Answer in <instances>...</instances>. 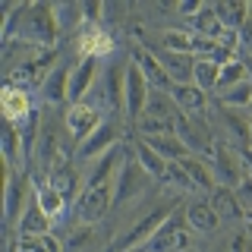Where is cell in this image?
Returning a JSON list of instances; mask_svg holds the SVG:
<instances>
[{"label": "cell", "instance_id": "obj_1", "mask_svg": "<svg viewBox=\"0 0 252 252\" xmlns=\"http://www.w3.org/2000/svg\"><path fill=\"white\" fill-rule=\"evenodd\" d=\"M110 211H114V183H101V186H85L82 195L73 202L69 211V227L79 224H101Z\"/></svg>", "mask_w": 252, "mask_h": 252}, {"label": "cell", "instance_id": "obj_2", "mask_svg": "<svg viewBox=\"0 0 252 252\" xmlns=\"http://www.w3.org/2000/svg\"><path fill=\"white\" fill-rule=\"evenodd\" d=\"M170 205H161V208H155V211H148V215H142L132 227H126V230H120L114 236V240L104 246V252H136L142 249L148 240L158 233V227L164 224V220L170 218Z\"/></svg>", "mask_w": 252, "mask_h": 252}, {"label": "cell", "instance_id": "obj_3", "mask_svg": "<svg viewBox=\"0 0 252 252\" xmlns=\"http://www.w3.org/2000/svg\"><path fill=\"white\" fill-rule=\"evenodd\" d=\"M192 249V230L186 220V208H173L170 218L158 227V233L136 252H186Z\"/></svg>", "mask_w": 252, "mask_h": 252}, {"label": "cell", "instance_id": "obj_4", "mask_svg": "<svg viewBox=\"0 0 252 252\" xmlns=\"http://www.w3.org/2000/svg\"><path fill=\"white\" fill-rule=\"evenodd\" d=\"M173 132L180 136V142L192 152V158H205V161H211V155H215V132H211L208 126V117H189L180 110V117L173 120Z\"/></svg>", "mask_w": 252, "mask_h": 252}, {"label": "cell", "instance_id": "obj_5", "mask_svg": "<svg viewBox=\"0 0 252 252\" xmlns=\"http://www.w3.org/2000/svg\"><path fill=\"white\" fill-rule=\"evenodd\" d=\"M148 183H152V177H148V170L136 161V155H132V148H129L123 167L117 170V177H114V211L123 208V205H129L132 199H139L148 189Z\"/></svg>", "mask_w": 252, "mask_h": 252}, {"label": "cell", "instance_id": "obj_6", "mask_svg": "<svg viewBox=\"0 0 252 252\" xmlns=\"http://www.w3.org/2000/svg\"><path fill=\"white\" fill-rule=\"evenodd\" d=\"M117 145H123V132H120V120L114 117V120H104L89 139L76 145V161L79 164H94L98 158H104L110 148H117Z\"/></svg>", "mask_w": 252, "mask_h": 252}, {"label": "cell", "instance_id": "obj_7", "mask_svg": "<svg viewBox=\"0 0 252 252\" xmlns=\"http://www.w3.org/2000/svg\"><path fill=\"white\" fill-rule=\"evenodd\" d=\"M126 69H129V63L110 60V63H104V69L98 76L101 94H104V107L110 114H123V107H126Z\"/></svg>", "mask_w": 252, "mask_h": 252}, {"label": "cell", "instance_id": "obj_8", "mask_svg": "<svg viewBox=\"0 0 252 252\" xmlns=\"http://www.w3.org/2000/svg\"><path fill=\"white\" fill-rule=\"evenodd\" d=\"M211 170H215L218 186H227V189H236L243 180H246V167H243L240 148L227 145V142H218V145H215V155H211Z\"/></svg>", "mask_w": 252, "mask_h": 252}, {"label": "cell", "instance_id": "obj_9", "mask_svg": "<svg viewBox=\"0 0 252 252\" xmlns=\"http://www.w3.org/2000/svg\"><path fill=\"white\" fill-rule=\"evenodd\" d=\"M101 123H104V114L94 104H89V101H82V104H69L66 117H63V132L69 136L73 145H79V142H85Z\"/></svg>", "mask_w": 252, "mask_h": 252}, {"label": "cell", "instance_id": "obj_10", "mask_svg": "<svg viewBox=\"0 0 252 252\" xmlns=\"http://www.w3.org/2000/svg\"><path fill=\"white\" fill-rule=\"evenodd\" d=\"M57 66V51H41L38 57H32L29 63H22L19 69H13L10 76H6V82H13V85H22V89H29V92H41V85H44V79L51 76V69Z\"/></svg>", "mask_w": 252, "mask_h": 252}, {"label": "cell", "instance_id": "obj_11", "mask_svg": "<svg viewBox=\"0 0 252 252\" xmlns=\"http://www.w3.org/2000/svg\"><path fill=\"white\" fill-rule=\"evenodd\" d=\"M101 69L104 66H101L98 57H79V63L73 66V73H69V104H82L89 98V92L94 89Z\"/></svg>", "mask_w": 252, "mask_h": 252}, {"label": "cell", "instance_id": "obj_12", "mask_svg": "<svg viewBox=\"0 0 252 252\" xmlns=\"http://www.w3.org/2000/svg\"><path fill=\"white\" fill-rule=\"evenodd\" d=\"M132 66H139V73L145 76V82L152 85L155 92H173V82H170V76H167V69L161 66V60L155 57V51L152 47H132Z\"/></svg>", "mask_w": 252, "mask_h": 252}, {"label": "cell", "instance_id": "obj_13", "mask_svg": "<svg viewBox=\"0 0 252 252\" xmlns=\"http://www.w3.org/2000/svg\"><path fill=\"white\" fill-rule=\"evenodd\" d=\"M0 110H3V120H6V123H16V126H19V123L32 114V110H35L32 92L22 89V85L6 82L3 92H0Z\"/></svg>", "mask_w": 252, "mask_h": 252}, {"label": "cell", "instance_id": "obj_14", "mask_svg": "<svg viewBox=\"0 0 252 252\" xmlns=\"http://www.w3.org/2000/svg\"><path fill=\"white\" fill-rule=\"evenodd\" d=\"M148 94H152V85L145 82V76L139 73V66L126 69V107L123 114L129 117V123H136L142 114H145V104H148Z\"/></svg>", "mask_w": 252, "mask_h": 252}, {"label": "cell", "instance_id": "obj_15", "mask_svg": "<svg viewBox=\"0 0 252 252\" xmlns=\"http://www.w3.org/2000/svg\"><path fill=\"white\" fill-rule=\"evenodd\" d=\"M76 47L82 57H107V54H114V38H110V32L104 29V22L101 26H82L76 32Z\"/></svg>", "mask_w": 252, "mask_h": 252}, {"label": "cell", "instance_id": "obj_16", "mask_svg": "<svg viewBox=\"0 0 252 252\" xmlns=\"http://www.w3.org/2000/svg\"><path fill=\"white\" fill-rule=\"evenodd\" d=\"M32 183H35V189H32V199L41 205V211L54 220V224H57L60 218L69 215V202L63 199V192H57V189L47 183L44 177H32Z\"/></svg>", "mask_w": 252, "mask_h": 252}, {"label": "cell", "instance_id": "obj_17", "mask_svg": "<svg viewBox=\"0 0 252 252\" xmlns=\"http://www.w3.org/2000/svg\"><path fill=\"white\" fill-rule=\"evenodd\" d=\"M155 57L161 60L164 69H167V76H170L173 85H192V73H195V57H192V54H173V51L158 47Z\"/></svg>", "mask_w": 252, "mask_h": 252}, {"label": "cell", "instance_id": "obj_18", "mask_svg": "<svg viewBox=\"0 0 252 252\" xmlns=\"http://www.w3.org/2000/svg\"><path fill=\"white\" fill-rule=\"evenodd\" d=\"M69 73H73V66H66V63H57V66L51 69V76L44 79L41 92H38L44 104L60 107V104L69 101Z\"/></svg>", "mask_w": 252, "mask_h": 252}, {"label": "cell", "instance_id": "obj_19", "mask_svg": "<svg viewBox=\"0 0 252 252\" xmlns=\"http://www.w3.org/2000/svg\"><path fill=\"white\" fill-rule=\"evenodd\" d=\"M186 220H189V230H192V233H202V236L218 233V227H220V218H218V211L211 208L208 199L189 202L186 205Z\"/></svg>", "mask_w": 252, "mask_h": 252}, {"label": "cell", "instance_id": "obj_20", "mask_svg": "<svg viewBox=\"0 0 252 252\" xmlns=\"http://www.w3.org/2000/svg\"><path fill=\"white\" fill-rule=\"evenodd\" d=\"M170 98L177 101V107L189 117H208V110H211V98L199 85H173Z\"/></svg>", "mask_w": 252, "mask_h": 252}, {"label": "cell", "instance_id": "obj_21", "mask_svg": "<svg viewBox=\"0 0 252 252\" xmlns=\"http://www.w3.org/2000/svg\"><path fill=\"white\" fill-rule=\"evenodd\" d=\"M47 183H51L57 192H63V199H79L82 195V180H79V170H76V161L73 164H60V167L51 170V177H47Z\"/></svg>", "mask_w": 252, "mask_h": 252}, {"label": "cell", "instance_id": "obj_22", "mask_svg": "<svg viewBox=\"0 0 252 252\" xmlns=\"http://www.w3.org/2000/svg\"><path fill=\"white\" fill-rule=\"evenodd\" d=\"M51 230H54V220L41 211V205L32 199L29 208H26V215H22L19 224H16V233H19V236H47Z\"/></svg>", "mask_w": 252, "mask_h": 252}, {"label": "cell", "instance_id": "obj_23", "mask_svg": "<svg viewBox=\"0 0 252 252\" xmlns=\"http://www.w3.org/2000/svg\"><path fill=\"white\" fill-rule=\"evenodd\" d=\"M152 152H158L167 164H177V161H186V158H192V152L180 142L177 132H170V136H155V139H142Z\"/></svg>", "mask_w": 252, "mask_h": 252}, {"label": "cell", "instance_id": "obj_24", "mask_svg": "<svg viewBox=\"0 0 252 252\" xmlns=\"http://www.w3.org/2000/svg\"><path fill=\"white\" fill-rule=\"evenodd\" d=\"M205 199L211 202V208L218 211V218H220V220H243V218H246V211L240 208V202H236L233 189H227V186H218L215 192L205 195Z\"/></svg>", "mask_w": 252, "mask_h": 252}, {"label": "cell", "instance_id": "obj_25", "mask_svg": "<svg viewBox=\"0 0 252 252\" xmlns=\"http://www.w3.org/2000/svg\"><path fill=\"white\" fill-rule=\"evenodd\" d=\"M183 164V170L192 177V183L199 192L205 195H211L218 189V180H215V170H211V161H202V158H186V161H180Z\"/></svg>", "mask_w": 252, "mask_h": 252}, {"label": "cell", "instance_id": "obj_26", "mask_svg": "<svg viewBox=\"0 0 252 252\" xmlns=\"http://www.w3.org/2000/svg\"><path fill=\"white\" fill-rule=\"evenodd\" d=\"M101 240H98V227L94 224H79L69 227V240L63 243L66 252H98Z\"/></svg>", "mask_w": 252, "mask_h": 252}, {"label": "cell", "instance_id": "obj_27", "mask_svg": "<svg viewBox=\"0 0 252 252\" xmlns=\"http://www.w3.org/2000/svg\"><path fill=\"white\" fill-rule=\"evenodd\" d=\"M220 79V66L208 57H195V73H192V85H199L205 94H215Z\"/></svg>", "mask_w": 252, "mask_h": 252}, {"label": "cell", "instance_id": "obj_28", "mask_svg": "<svg viewBox=\"0 0 252 252\" xmlns=\"http://www.w3.org/2000/svg\"><path fill=\"white\" fill-rule=\"evenodd\" d=\"M132 155H136V161L148 170V177H152V180H161V177H164V170H167V161H164L158 152H152V148H148L142 139L132 142Z\"/></svg>", "mask_w": 252, "mask_h": 252}, {"label": "cell", "instance_id": "obj_29", "mask_svg": "<svg viewBox=\"0 0 252 252\" xmlns=\"http://www.w3.org/2000/svg\"><path fill=\"white\" fill-rule=\"evenodd\" d=\"M215 13H218V19L224 22L230 32H240L243 26H246V19H249V6L246 3H233V0H227V3H215Z\"/></svg>", "mask_w": 252, "mask_h": 252}, {"label": "cell", "instance_id": "obj_30", "mask_svg": "<svg viewBox=\"0 0 252 252\" xmlns=\"http://www.w3.org/2000/svg\"><path fill=\"white\" fill-rule=\"evenodd\" d=\"M246 79H249V73H246V63H243L240 57L230 60V63H224V66H220V79H218V89H215V94L230 92V89H236L240 82H246Z\"/></svg>", "mask_w": 252, "mask_h": 252}, {"label": "cell", "instance_id": "obj_31", "mask_svg": "<svg viewBox=\"0 0 252 252\" xmlns=\"http://www.w3.org/2000/svg\"><path fill=\"white\" fill-rule=\"evenodd\" d=\"M218 101L224 107H230V110H249V104H252V79L240 82L236 89L224 92V94H218Z\"/></svg>", "mask_w": 252, "mask_h": 252}, {"label": "cell", "instance_id": "obj_32", "mask_svg": "<svg viewBox=\"0 0 252 252\" xmlns=\"http://www.w3.org/2000/svg\"><path fill=\"white\" fill-rule=\"evenodd\" d=\"M54 16H57L60 32H69V29H76V26H85L82 3H54Z\"/></svg>", "mask_w": 252, "mask_h": 252}, {"label": "cell", "instance_id": "obj_33", "mask_svg": "<svg viewBox=\"0 0 252 252\" xmlns=\"http://www.w3.org/2000/svg\"><path fill=\"white\" fill-rule=\"evenodd\" d=\"M164 183H167L170 189H183V192H199V189H195V183H192V177H189V173L183 170V164H167V170H164Z\"/></svg>", "mask_w": 252, "mask_h": 252}, {"label": "cell", "instance_id": "obj_34", "mask_svg": "<svg viewBox=\"0 0 252 252\" xmlns=\"http://www.w3.org/2000/svg\"><path fill=\"white\" fill-rule=\"evenodd\" d=\"M233 195H236V202H240V208L249 215V211H252V177H249V173H246V180L233 189Z\"/></svg>", "mask_w": 252, "mask_h": 252}, {"label": "cell", "instance_id": "obj_35", "mask_svg": "<svg viewBox=\"0 0 252 252\" xmlns=\"http://www.w3.org/2000/svg\"><path fill=\"white\" fill-rule=\"evenodd\" d=\"M240 51L246 54V57H252V16L246 19V26L240 29Z\"/></svg>", "mask_w": 252, "mask_h": 252}, {"label": "cell", "instance_id": "obj_36", "mask_svg": "<svg viewBox=\"0 0 252 252\" xmlns=\"http://www.w3.org/2000/svg\"><path fill=\"white\" fill-rule=\"evenodd\" d=\"M16 252H47V249H44L41 236H22V240H19V249H16Z\"/></svg>", "mask_w": 252, "mask_h": 252}, {"label": "cell", "instance_id": "obj_37", "mask_svg": "<svg viewBox=\"0 0 252 252\" xmlns=\"http://www.w3.org/2000/svg\"><path fill=\"white\" fill-rule=\"evenodd\" d=\"M240 158H243V167H246V173L252 177V148H240Z\"/></svg>", "mask_w": 252, "mask_h": 252}, {"label": "cell", "instance_id": "obj_38", "mask_svg": "<svg viewBox=\"0 0 252 252\" xmlns=\"http://www.w3.org/2000/svg\"><path fill=\"white\" fill-rule=\"evenodd\" d=\"M243 63H246V73H249V79H252V57H243Z\"/></svg>", "mask_w": 252, "mask_h": 252}, {"label": "cell", "instance_id": "obj_39", "mask_svg": "<svg viewBox=\"0 0 252 252\" xmlns=\"http://www.w3.org/2000/svg\"><path fill=\"white\" fill-rule=\"evenodd\" d=\"M246 220H249V224H252V211H249V215H246Z\"/></svg>", "mask_w": 252, "mask_h": 252}, {"label": "cell", "instance_id": "obj_40", "mask_svg": "<svg viewBox=\"0 0 252 252\" xmlns=\"http://www.w3.org/2000/svg\"><path fill=\"white\" fill-rule=\"evenodd\" d=\"M249 148H252V145H249Z\"/></svg>", "mask_w": 252, "mask_h": 252}]
</instances>
